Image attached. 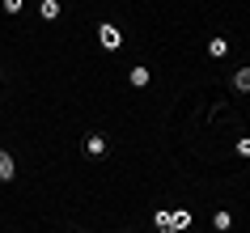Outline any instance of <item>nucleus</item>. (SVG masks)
<instances>
[{
  "label": "nucleus",
  "mask_w": 250,
  "mask_h": 233,
  "mask_svg": "<svg viewBox=\"0 0 250 233\" xmlns=\"http://www.w3.org/2000/svg\"><path fill=\"white\" fill-rule=\"evenodd\" d=\"M98 42H102L106 51H119V47H123V30H115L110 21H102V26H98Z\"/></svg>",
  "instance_id": "1"
},
{
  "label": "nucleus",
  "mask_w": 250,
  "mask_h": 233,
  "mask_svg": "<svg viewBox=\"0 0 250 233\" xmlns=\"http://www.w3.org/2000/svg\"><path fill=\"white\" fill-rule=\"evenodd\" d=\"M39 13H42V21H55V17L64 13V4H60V0H42V4H39Z\"/></svg>",
  "instance_id": "2"
},
{
  "label": "nucleus",
  "mask_w": 250,
  "mask_h": 233,
  "mask_svg": "<svg viewBox=\"0 0 250 233\" xmlns=\"http://www.w3.org/2000/svg\"><path fill=\"white\" fill-rule=\"evenodd\" d=\"M13 174H17V166H13V157L0 148V182H13Z\"/></svg>",
  "instance_id": "3"
},
{
  "label": "nucleus",
  "mask_w": 250,
  "mask_h": 233,
  "mask_svg": "<svg viewBox=\"0 0 250 233\" xmlns=\"http://www.w3.org/2000/svg\"><path fill=\"white\" fill-rule=\"evenodd\" d=\"M208 55H212V60H225V55H229V39H221V34H216V39L208 42Z\"/></svg>",
  "instance_id": "4"
},
{
  "label": "nucleus",
  "mask_w": 250,
  "mask_h": 233,
  "mask_svg": "<svg viewBox=\"0 0 250 233\" xmlns=\"http://www.w3.org/2000/svg\"><path fill=\"white\" fill-rule=\"evenodd\" d=\"M233 89H237V93H250V64L233 72Z\"/></svg>",
  "instance_id": "5"
},
{
  "label": "nucleus",
  "mask_w": 250,
  "mask_h": 233,
  "mask_svg": "<svg viewBox=\"0 0 250 233\" xmlns=\"http://www.w3.org/2000/svg\"><path fill=\"white\" fill-rule=\"evenodd\" d=\"M212 229H233V212H212Z\"/></svg>",
  "instance_id": "6"
},
{
  "label": "nucleus",
  "mask_w": 250,
  "mask_h": 233,
  "mask_svg": "<svg viewBox=\"0 0 250 233\" xmlns=\"http://www.w3.org/2000/svg\"><path fill=\"white\" fill-rule=\"evenodd\" d=\"M170 220H174V229H178V233H183V229H191V212H187V208L170 212Z\"/></svg>",
  "instance_id": "7"
},
{
  "label": "nucleus",
  "mask_w": 250,
  "mask_h": 233,
  "mask_svg": "<svg viewBox=\"0 0 250 233\" xmlns=\"http://www.w3.org/2000/svg\"><path fill=\"white\" fill-rule=\"evenodd\" d=\"M127 81H132L136 89H145V85H148V68H145V64H136V68H132V77H127Z\"/></svg>",
  "instance_id": "8"
},
{
  "label": "nucleus",
  "mask_w": 250,
  "mask_h": 233,
  "mask_svg": "<svg viewBox=\"0 0 250 233\" xmlns=\"http://www.w3.org/2000/svg\"><path fill=\"white\" fill-rule=\"evenodd\" d=\"M85 153H89V157H102L106 153V140H102V136H89V140H85Z\"/></svg>",
  "instance_id": "9"
},
{
  "label": "nucleus",
  "mask_w": 250,
  "mask_h": 233,
  "mask_svg": "<svg viewBox=\"0 0 250 233\" xmlns=\"http://www.w3.org/2000/svg\"><path fill=\"white\" fill-rule=\"evenodd\" d=\"M237 157H250V136H237Z\"/></svg>",
  "instance_id": "10"
},
{
  "label": "nucleus",
  "mask_w": 250,
  "mask_h": 233,
  "mask_svg": "<svg viewBox=\"0 0 250 233\" xmlns=\"http://www.w3.org/2000/svg\"><path fill=\"white\" fill-rule=\"evenodd\" d=\"M21 4H26V0H4V13H9V17L21 13Z\"/></svg>",
  "instance_id": "11"
}]
</instances>
